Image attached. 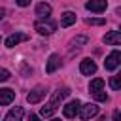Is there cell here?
Returning a JSON list of instances; mask_svg holds the SVG:
<instances>
[{
	"label": "cell",
	"instance_id": "23",
	"mask_svg": "<svg viewBox=\"0 0 121 121\" xmlns=\"http://www.w3.org/2000/svg\"><path fill=\"white\" fill-rule=\"evenodd\" d=\"M112 119H113V121H121V112H119V110H115V112H113V115H112Z\"/></svg>",
	"mask_w": 121,
	"mask_h": 121
},
{
	"label": "cell",
	"instance_id": "19",
	"mask_svg": "<svg viewBox=\"0 0 121 121\" xmlns=\"http://www.w3.org/2000/svg\"><path fill=\"white\" fill-rule=\"evenodd\" d=\"M85 23L91 25V26H102V25H106V19H100V17H89V19H85Z\"/></svg>",
	"mask_w": 121,
	"mask_h": 121
},
{
	"label": "cell",
	"instance_id": "26",
	"mask_svg": "<svg viewBox=\"0 0 121 121\" xmlns=\"http://www.w3.org/2000/svg\"><path fill=\"white\" fill-rule=\"evenodd\" d=\"M115 13H117V15H121V8H117V9H115Z\"/></svg>",
	"mask_w": 121,
	"mask_h": 121
},
{
	"label": "cell",
	"instance_id": "22",
	"mask_svg": "<svg viewBox=\"0 0 121 121\" xmlns=\"http://www.w3.org/2000/svg\"><path fill=\"white\" fill-rule=\"evenodd\" d=\"M8 79H9V72L6 68H2L0 70V81H8Z\"/></svg>",
	"mask_w": 121,
	"mask_h": 121
},
{
	"label": "cell",
	"instance_id": "12",
	"mask_svg": "<svg viewBox=\"0 0 121 121\" xmlns=\"http://www.w3.org/2000/svg\"><path fill=\"white\" fill-rule=\"evenodd\" d=\"M36 15H38L40 19H47V17L51 15V6L45 4V2H40V4L36 6Z\"/></svg>",
	"mask_w": 121,
	"mask_h": 121
},
{
	"label": "cell",
	"instance_id": "2",
	"mask_svg": "<svg viewBox=\"0 0 121 121\" xmlns=\"http://www.w3.org/2000/svg\"><path fill=\"white\" fill-rule=\"evenodd\" d=\"M119 64H121V51H112L104 60V68L106 70H115Z\"/></svg>",
	"mask_w": 121,
	"mask_h": 121
},
{
	"label": "cell",
	"instance_id": "9",
	"mask_svg": "<svg viewBox=\"0 0 121 121\" xmlns=\"http://www.w3.org/2000/svg\"><path fill=\"white\" fill-rule=\"evenodd\" d=\"M59 66H60V57H59V55H55V53H53V55H49L47 64H45V72H47V74H53Z\"/></svg>",
	"mask_w": 121,
	"mask_h": 121
},
{
	"label": "cell",
	"instance_id": "8",
	"mask_svg": "<svg viewBox=\"0 0 121 121\" xmlns=\"http://www.w3.org/2000/svg\"><path fill=\"white\" fill-rule=\"evenodd\" d=\"M43 96H45V89H43V87H36L34 91H30V93L26 95V100H28L30 104H38Z\"/></svg>",
	"mask_w": 121,
	"mask_h": 121
},
{
	"label": "cell",
	"instance_id": "24",
	"mask_svg": "<svg viewBox=\"0 0 121 121\" xmlns=\"http://www.w3.org/2000/svg\"><path fill=\"white\" fill-rule=\"evenodd\" d=\"M17 2V6H21V8H26L28 4H30V0H15Z\"/></svg>",
	"mask_w": 121,
	"mask_h": 121
},
{
	"label": "cell",
	"instance_id": "4",
	"mask_svg": "<svg viewBox=\"0 0 121 121\" xmlns=\"http://www.w3.org/2000/svg\"><path fill=\"white\" fill-rule=\"evenodd\" d=\"M79 110H81V102L76 98V100H70L62 108V113H64V117H76V113H79Z\"/></svg>",
	"mask_w": 121,
	"mask_h": 121
},
{
	"label": "cell",
	"instance_id": "3",
	"mask_svg": "<svg viewBox=\"0 0 121 121\" xmlns=\"http://www.w3.org/2000/svg\"><path fill=\"white\" fill-rule=\"evenodd\" d=\"M96 113H98V106H96V104H91V102H89V104H83L81 110H79V117H81L83 121H89V119L95 117Z\"/></svg>",
	"mask_w": 121,
	"mask_h": 121
},
{
	"label": "cell",
	"instance_id": "7",
	"mask_svg": "<svg viewBox=\"0 0 121 121\" xmlns=\"http://www.w3.org/2000/svg\"><path fill=\"white\" fill-rule=\"evenodd\" d=\"M79 72H81L83 76H91V74H95V72H96V64H95V60H91V59H83L81 64H79Z\"/></svg>",
	"mask_w": 121,
	"mask_h": 121
},
{
	"label": "cell",
	"instance_id": "17",
	"mask_svg": "<svg viewBox=\"0 0 121 121\" xmlns=\"http://www.w3.org/2000/svg\"><path fill=\"white\" fill-rule=\"evenodd\" d=\"M104 87V79L102 78H96V79H93L91 83H89V91L91 93H96V91H100Z\"/></svg>",
	"mask_w": 121,
	"mask_h": 121
},
{
	"label": "cell",
	"instance_id": "25",
	"mask_svg": "<svg viewBox=\"0 0 121 121\" xmlns=\"http://www.w3.org/2000/svg\"><path fill=\"white\" fill-rule=\"evenodd\" d=\"M30 121H40V117L38 115H30Z\"/></svg>",
	"mask_w": 121,
	"mask_h": 121
},
{
	"label": "cell",
	"instance_id": "20",
	"mask_svg": "<svg viewBox=\"0 0 121 121\" xmlns=\"http://www.w3.org/2000/svg\"><path fill=\"white\" fill-rule=\"evenodd\" d=\"M93 95H95V100H98V102H106V100H108V95H106L102 89L96 91V93H93Z\"/></svg>",
	"mask_w": 121,
	"mask_h": 121
},
{
	"label": "cell",
	"instance_id": "15",
	"mask_svg": "<svg viewBox=\"0 0 121 121\" xmlns=\"http://www.w3.org/2000/svg\"><path fill=\"white\" fill-rule=\"evenodd\" d=\"M76 23V13L74 11H64L62 13V17H60V26H70V25H74Z\"/></svg>",
	"mask_w": 121,
	"mask_h": 121
},
{
	"label": "cell",
	"instance_id": "11",
	"mask_svg": "<svg viewBox=\"0 0 121 121\" xmlns=\"http://www.w3.org/2000/svg\"><path fill=\"white\" fill-rule=\"evenodd\" d=\"M23 113H25L23 108H21V106H15L13 110L8 112V115L4 117V121H21V119H23Z\"/></svg>",
	"mask_w": 121,
	"mask_h": 121
},
{
	"label": "cell",
	"instance_id": "27",
	"mask_svg": "<svg viewBox=\"0 0 121 121\" xmlns=\"http://www.w3.org/2000/svg\"><path fill=\"white\" fill-rule=\"evenodd\" d=\"M51 121H60V119H51Z\"/></svg>",
	"mask_w": 121,
	"mask_h": 121
},
{
	"label": "cell",
	"instance_id": "14",
	"mask_svg": "<svg viewBox=\"0 0 121 121\" xmlns=\"http://www.w3.org/2000/svg\"><path fill=\"white\" fill-rule=\"evenodd\" d=\"M68 95H70V89H66V87H64V89H57V91H55V93L51 95V102H53V104L57 106V104H59V102H60L62 98H66Z\"/></svg>",
	"mask_w": 121,
	"mask_h": 121
},
{
	"label": "cell",
	"instance_id": "5",
	"mask_svg": "<svg viewBox=\"0 0 121 121\" xmlns=\"http://www.w3.org/2000/svg\"><path fill=\"white\" fill-rule=\"evenodd\" d=\"M85 8H87L89 11L102 13V11H106V8H108V2H106V0H89V2L85 4Z\"/></svg>",
	"mask_w": 121,
	"mask_h": 121
},
{
	"label": "cell",
	"instance_id": "13",
	"mask_svg": "<svg viewBox=\"0 0 121 121\" xmlns=\"http://www.w3.org/2000/svg\"><path fill=\"white\" fill-rule=\"evenodd\" d=\"M13 98H15V93L11 89H0V104L2 106H8Z\"/></svg>",
	"mask_w": 121,
	"mask_h": 121
},
{
	"label": "cell",
	"instance_id": "21",
	"mask_svg": "<svg viewBox=\"0 0 121 121\" xmlns=\"http://www.w3.org/2000/svg\"><path fill=\"white\" fill-rule=\"evenodd\" d=\"M81 43H87V38H85V36H78V38H74V42H72V45H81Z\"/></svg>",
	"mask_w": 121,
	"mask_h": 121
},
{
	"label": "cell",
	"instance_id": "1",
	"mask_svg": "<svg viewBox=\"0 0 121 121\" xmlns=\"http://www.w3.org/2000/svg\"><path fill=\"white\" fill-rule=\"evenodd\" d=\"M34 28L38 30V34L47 36V34H53V32H55L57 25H55L53 21H36V23H34Z\"/></svg>",
	"mask_w": 121,
	"mask_h": 121
},
{
	"label": "cell",
	"instance_id": "6",
	"mask_svg": "<svg viewBox=\"0 0 121 121\" xmlns=\"http://www.w3.org/2000/svg\"><path fill=\"white\" fill-rule=\"evenodd\" d=\"M26 40H28V36L25 32H15V34H11V36L6 38V47H13V45H17L21 42H26Z\"/></svg>",
	"mask_w": 121,
	"mask_h": 121
},
{
	"label": "cell",
	"instance_id": "18",
	"mask_svg": "<svg viewBox=\"0 0 121 121\" xmlns=\"http://www.w3.org/2000/svg\"><path fill=\"white\" fill-rule=\"evenodd\" d=\"M110 87H112L113 91L121 89V72H117L115 76H112V78H110Z\"/></svg>",
	"mask_w": 121,
	"mask_h": 121
},
{
	"label": "cell",
	"instance_id": "16",
	"mask_svg": "<svg viewBox=\"0 0 121 121\" xmlns=\"http://www.w3.org/2000/svg\"><path fill=\"white\" fill-rule=\"evenodd\" d=\"M55 110H57V106H55L53 102H49V104H45V106H42V110H40V113H42L43 117H51V115L55 113Z\"/></svg>",
	"mask_w": 121,
	"mask_h": 121
},
{
	"label": "cell",
	"instance_id": "10",
	"mask_svg": "<svg viewBox=\"0 0 121 121\" xmlns=\"http://www.w3.org/2000/svg\"><path fill=\"white\" fill-rule=\"evenodd\" d=\"M102 40H104V43H108V45H121V32L112 30V32H108Z\"/></svg>",
	"mask_w": 121,
	"mask_h": 121
}]
</instances>
